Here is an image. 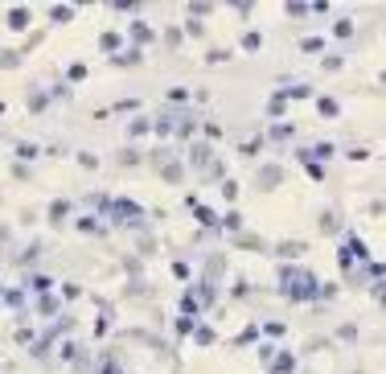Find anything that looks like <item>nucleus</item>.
<instances>
[{
	"label": "nucleus",
	"mask_w": 386,
	"mask_h": 374,
	"mask_svg": "<svg viewBox=\"0 0 386 374\" xmlns=\"http://www.w3.org/2000/svg\"><path fill=\"white\" fill-rule=\"evenodd\" d=\"M8 21H12V25H16V29H21V25H25V21H29V12H25V8H16V12H12V16H8Z\"/></svg>",
	"instance_id": "obj_2"
},
{
	"label": "nucleus",
	"mask_w": 386,
	"mask_h": 374,
	"mask_svg": "<svg viewBox=\"0 0 386 374\" xmlns=\"http://www.w3.org/2000/svg\"><path fill=\"white\" fill-rule=\"evenodd\" d=\"M284 292H288V301H304V296H313V292H317V284H313V276H309V272L288 268V272H284Z\"/></svg>",
	"instance_id": "obj_1"
},
{
	"label": "nucleus",
	"mask_w": 386,
	"mask_h": 374,
	"mask_svg": "<svg viewBox=\"0 0 386 374\" xmlns=\"http://www.w3.org/2000/svg\"><path fill=\"white\" fill-rule=\"evenodd\" d=\"M317 107H321V115H337V103H329V99H321Z\"/></svg>",
	"instance_id": "obj_3"
}]
</instances>
